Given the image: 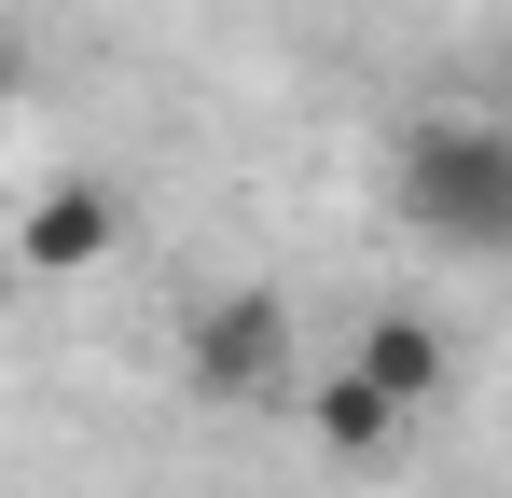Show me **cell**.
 Instances as JSON below:
<instances>
[{
    "instance_id": "5",
    "label": "cell",
    "mask_w": 512,
    "mask_h": 498,
    "mask_svg": "<svg viewBox=\"0 0 512 498\" xmlns=\"http://www.w3.org/2000/svg\"><path fill=\"white\" fill-rule=\"evenodd\" d=\"M360 374H374L388 402H443V374H457V360H443V332H429V319L388 305V319H360Z\"/></svg>"
},
{
    "instance_id": "2",
    "label": "cell",
    "mask_w": 512,
    "mask_h": 498,
    "mask_svg": "<svg viewBox=\"0 0 512 498\" xmlns=\"http://www.w3.org/2000/svg\"><path fill=\"white\" fill-rule=\"evenodd\" d=\"M180 360H194V388H208V402H250V388L291 374V305H277V291H222V305H194Z\"/></svg>"
},
{
    "instance_id": "4",
    "label": "cell",
    "mask_w": 512,
    "mask_h": 498,
    "mask_svg": "<svg viewBox=\"0 0 512 498\" xmlns=\"http://www.w3.org/2000/svg\"><path fill=\"white\" fill-rule=\"evenodd\" d=\"M402 415H416V402H388V388H374L360 360H346V374H319V443H333L346 471H388V443H402Z\"/></svg>"
},
{
    "instance_id": "6",
    "label": "cell",
    "mask_w": 512,
    "mask_h": 498,
    "mask_svg": "<svg viewBox=\"0 0 512 498\" xmlns=\"http://www.w3.org/2000/svg\"><path fill=\"white\" fill-rule=\"evenodd\" d=\"M14 97H28V56H14V42H0V125H14Z\"/></svg>"
},
{
    "instance_id": "7",
    "label": "cell",
    "mask_w": 512,
    "mask_h": 498,
    "mask_svg": "<svg viewBox=\"0 0 512 498\" xmlns=\"http://www.w3.org/2000/svg\"><path fill=\"white\" fill-rule=\"evenodd\" d=\"M0 291H14V263H0Z\"/></svg>"
},
{
    "instance_id": "1",
    "label": "cell",
    "mask_w": 512,
    "mask_h": 498,
    "mask_svg": "<svg viewBox=\"0 0 512 498\" xmlns=\"http://www.w3.org/2000/svg\"><path fill=\"white\" fill-rule=\"evenodd\" d=\"M402 222L429 249H471V263H499L512 249V125H471V111H443L402 139Z\"/></svg>"
},
{
    "instance_id": "3",
    "label": "cell",
    "mask_w": 512,
    "mask_h": 498,
    "mask_svg": "<svg viewBox=\"0 0 512 498\" xmlns=\"http://www.w3.org/2000/svg\"><path fill=\"white\" fill-rule=\"evenodd\" d=\"M125 236V208L97 194V180H56L28 222H14V263H42V277H70V263H97V249Z\"/></svg>"
}]
</instances>
